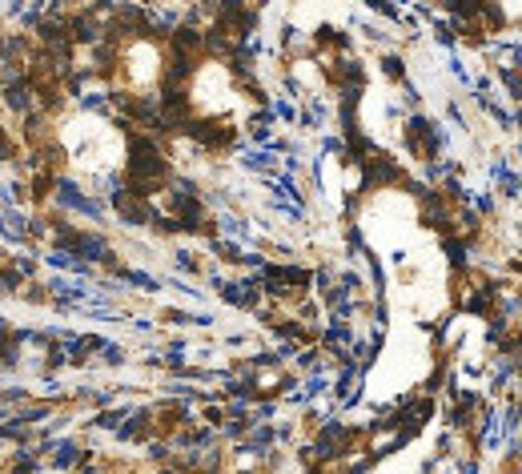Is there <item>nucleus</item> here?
<instances>
[{
    "mask_svg": "<svg viewBox=\"0 0 522 474\" xmlns=\"http://www.w3.org/2000/svg\"><path fill=\"white\" fill-rule=\"evenodd\" d=\"M61 141H65L73 169H81L85 177H105V173L121 169V161H125V137L97 113H81V117L65 121Z\"/></svg>",
    "mask_w": 522,
    "mask_h": 474,
    "instance_id": "1",
    "label": "nucleus"
},
{
    "mask_svg": "<svg viewBox=\"0 0 522 474\" xmlns=\"http://www.w3.org/2000/svg\"><path fill=\"white\" fill-rule=\"evenodd\" d=\"M189 97H193V105H197L201 113H209V117H225V113H233L237 101H241V97H237V85H233V77H229V69H221V65L197 69Z\"/></svg>",
    "mask_w": 522,
    "mask_h": 474,
    "instance_id": "2",
    "label": "nucleus"
},
{
    "mask_svg": "<svg viewBox=\"0 0 522 474\" xmlns=\"http://www.w3.org/2000/svg\"><path fill=\"white\" fill-rule=\"evenodd\" d=\"M157 77H161V53H157V45L133 41V45L121 53V81L141 93V89H153Z\"/></svg>",
    "mask_w": 522,
    "mask_h": 474,
    "instance_id": "3",
    "label": "nucleus"
}]
</instances>
